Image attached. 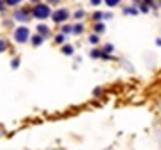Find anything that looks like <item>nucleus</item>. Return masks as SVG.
<instances>
[{"label":"nucleus","mask_w":161,"mask_h":150,"mask_svg":"<svg viewBox=\"0 0 161 150\" xmlns=\"http://www.w3.org/2000/svg\"><path fill=\"white\" fill-rule=\"evenodd\" d=\"M66 18H68V11H65V9H59V11L54 13V20H56V22H63Z\"/></svg>","instance_id":"obj_3"},{"label":"nucleus","mask_w":161,"mask_h":150,"mask_svg":"<svg viewBox=\"0 0 161 150\" xmlns=\"http://www.w3.org/2000/svg\"><path fill=\"white\" fill-rule=\"evenodd\" d=\"M41 41H43V38H41V36H34V38H32V43H34V45H39Z\"/></svg>","instance_id":"obj_5"},{"label":"nucleus","mask_w":161,"mask_h":150,"mask_svg":"<svg viewBox=\"0 0 161 150\" xmlns=\"http://www.w3.org/2000/svg\"><path fill=\"white\" fill-rule=\"evenodd\" d=\"M18 64H20V61H18V59H15V61H13V68H16Z\"/></svg>","instance_id":"obj_17"},{"label":"nucleus","mask_w":161,"mask_h":150,"mask_svg":"<svg viewBox=\"0 0 161 150\" xmlns=\"http://www.w3.org/2000/svg\"><path fill=\"white\" fill-rule=\"evenodd\" d=\"M102 31H104V25L98 23V25H97V32H102Z\"/></svg>","instance_id":"obj_13"},{"label":"nucleus","mask_w":161,"mask_h":150,"mask_svg":"<svg viewBox=\"0 0 161 150\" xmlns=\"http://www.w3.org/2000/svg\"><path fill=\"white\" fill-rule=\"evenodd\" d=\"M91 4H93V5H98V4H100V0H91Z\"/></svg>","instance_id":"obj_18"},{"label":"nucleus","mask_w":161,"mask_h":150,"mask_svg":"<svg viewBox=\"0 0 161 150\" xmlns=\"http://www.w3.org/2000/svg\"><path fill=\"white\" fill-rule=\"evenodd\" d=\"M73 32H75V34H80V32H82V25H77V27H73Z\"/></svg>","instance_id":"obj_8"},{"label":"nucleus","mask_w":161,"mask_h":150,"mask_svg":"<svg viewBox=\"0 0 161 150\" xmlns=\"http://www.w3.org/2000/svg\"><path fill=\"white\" fill-rule=\"evenodd\" d=\"M91 56H93V57H98V56H100V52H97V50H93V52H91Z\"/></svg>","instance_id":"obj_16"},{"label":"nucleus","mask_w":161,"mask_h":150,"mask_svg":"<svg viewBox=\"0 0 161 150\" xmlns=\"http://www.w3.org/2000/svg\"><path fill=\"white\" fill-rule=\"evenodd\" d=\"M82 16H84L82 11H77V13H75V18H82Z\"/></svg>","instance_id":"obj_12"},{"label":"nucleus","mask_w":161,"mask_h":150,"mask_svg":"<svg viewBox=\"0 0 161 150\" xmlns=\"http://www.w3.org/2000/svg\"><path fill=\"white\" fill-rule=\"evenodd\" d=\"M32 2H39V0H32Z\"/></svg>","instance_id":"obj_19"},{"label":"nucleus","mask_w":161,"mask_h":150,"mask_svg":"<svg viewBox=\"0 0 161 150\" xmlns=\"http://www.w3.org/2000/svg\"><path fill=\"white\" fill-rule=\"evenodd\" d=\"M104 2H106L107 5H111V7H113V5H116V4L120 2V0H104Z\"/></svg>","instance_id":"obj_6"},{"label":"nucleus","mask_w":161,"mask_h":150,"mask_svg":"<svg viewBox=\"0 0 161 150\" xmlns=\"http://www.w3.org/2000/svg\"><path fill=\"white\" fill-rule=\"evenodd\" d=\"M63 52H65V54H72V52H73V48H72V46H65Z\"/></svg>","instance_id":"obj_9"},{"label":"nucleus","mask_w":161,"mask_h":150,"mask_svg":"<svg viewBox=\"0 0 161 150\" xmlns=\"http://www.w3.org/2000/svg\"><path fill=\"white\" fill-rule=\"evenodd\" d=\"M38 31H39V34H41V38H43V36H49V27L39 25V27H38Z\"/></svg>","instance_id":"obj_4"},{"label":"nucleus","mask_w":161,"mask_h":150,"mask_svg":"<svg viewBox=\"0 0 161 150\" xmlns=\"http://www.w3.org/2000/svg\"><path fill=\"white\" fill-rule=\"evenodd\" d=\"M63 39H65V36H63V34H59V36L56 38V41H57V43H63Z\"/></svg>","instance_id":"obj_10"},{"label":"nucleus","mask_w":161,"mask_h":150,"mask_svg":"<svg viewBox=\"0 0 161 150\" xmlns=\"http://www.w3.org/2000/svg\"><path fill=\"white\" fill-rule=\"evenodd\" d=\"M18 2H22V0H7V4H11V5H15V4H18Z\"/></svg>","instance_id":"obj_15"},{"label":"nucleus","mask_w":161,"mask_h":150,"mask_svg":"<svg viewBox=\"0 0 161 150\" xmlns=\"http://www.w3.org/2000/svg\"><path fill=\"white\" fill-rule=\"evenodd\" d=\"M5 48V41H4V39H0V52H2Z\"/></svg>","instance_id":"obj_11"},{"label":"nucleus","mask_w":161,"mask_h":150,"mask_svg":"<svg viewBox=\"0 0 161 150\" xmlns=\"http://www.w3.org/2000/svg\"><path fill=\"white\" fill-rule=\"evenodd\" d=\"M15 39L18 43H25L29 39V29L27 27H18L16 32H15Z\"/></svg>","instance_id":"obj_2"},{"label":"nucleus","mask_w":161,"mask_h":150,"mask_svg":"<svg viewBox=\"0 0 161 150\" xmlns=\"http://www.w3.org/2000/svg\"><path fill=\"white\" fill-rule=\"evenodd\" d=\"M15 16H16V20H25V18H27V16H25V13H16Z\"/></svg>","instance_id":"obj_7"},{"label":"nucleus","mask_w":161,"mask_h":150,"mask_svg":"<svg viewBox=\"0 0 161 150\" xmlns=\"http://www.w3.org/2000/svg\"><path fill=\"white\" fill-rule=\"evenodd\" d=\"M32 15H34L36 18H39V20H43L47 16H50V7H49V5H45V4H38L36 7L32 9Z\"/></svg>","instance_id":"obj_1"},{"label":"nucleus","mask_w":161,"mask_h":150,"mask_svg":"<svg viewBox=\"0 0 161 150\" xmlns=\"http://www.w3.org/2000/svg\"><path fill=\"white\" fill-rule=\"evenodd\" d=\"M90 41H91V43H97L98 38H97V36H90Z\"/></svg>","instance_id":"obj_14"}]
</instances>
